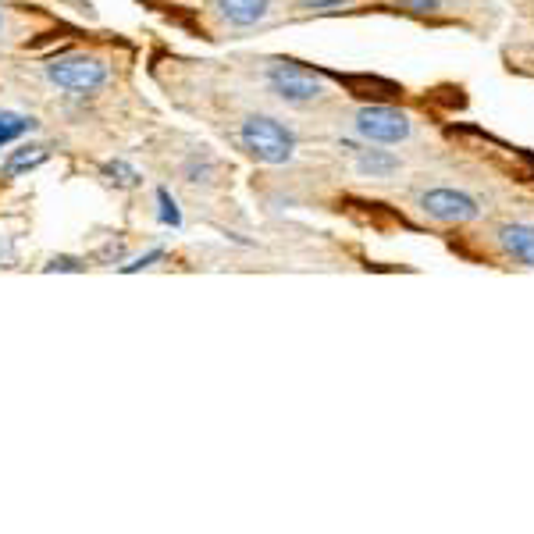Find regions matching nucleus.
I'll use <instances>...</instances> for the list:
<instances>
[{
	"instance_id": "nucleus-1",
	"label": "nucleus",
	"mask_w": 534,
	"mask_h": 534,
	"mask_svg": "<svg viewBox=\"0 0 534 534\" xmlns=\"http://www.w3.org/2000/svg\"><path fill=\"white\" fill-rule=\"evenodd\" d=\"M239 139H243L246 150L264 164H285V161H292V154H296V139H292V132L285 129L282 122H275V118H267V114H253V118H246L243 129H239Z\"/></svg>"
},
{
	"instance_id": "nucleus-2",
	"label": "nucleus",
	"mask_w": 534,
	"mask_h": 534,
	"mask_svg": "<svg viewBox=\"0 0 534 534\" xmlns=\"http://www.w3.org/2000/svg\"><path fill=\"white\" fill-rule=\"evenodd\" d=\"M47 79L57 89H68V93H93L107 82V65L100 57L89 54H68V57H54L47 65Z\"/></svg>"
},
{
	"instance_id": "nucleus-3",
	"label": "nucleus",
	"mask_w": 534,
	"mask_h": 534,
	"mask_svg": "<svg viewBox=\"0 0 534 534\" xmlns=\"http://www.w3.org/2000/svg\"><path fill=\"white\" fill-rule=\"evenodd\" d=\"M267 82H271V89L292 107H310V104H317V100H324V93H328L324 82L300 65H275L267 72Z\"/></svg>"
},
{
	"instance_id": "nucleus-4",
	"label": "nucleus",
	"mask_w": 534,
	"mask_h": 534,
	"mask_svg": "<svg viewBox=\"0 0 534 534\" xmlns=\"http://www.w3.org/2000/svg\"><path fill=\"white\" fill-rule=\"evenodd\" d=\"M356 132L364 139H371V143H403V139H410L413 122L406 111L374 104V107H360V114H356Z\"/></svg>"
},
{
	"instance_id": "nucleus-5",
	"label": "nucleus",
	"mask_w": 534,
	"mask_h": 534,
	"mask_svg": "<svg viewBox=\"0 0 534 534\" xmlns=\"http://www.w3.org/2000/svg\"><path fill=\"white\" fill-rule=\"evenodd\" d=\"M417 203L431 221H442V225H463V221H474L481 214L478 200L460 193V189H428Z\"/></svg>"
},
{
	"instance_id": "nucleus-6",
	"label": "nucleus",
	"mask_w": 534,
	"mask_h": 534,
	"mask_svg": "<svg viewBox=\"0 0 534 534\" xmlns=\"http://www.w3.org/2000/svg\"><path fill=\"white\" fill-rule=\"evenodd\" d=\"M495 239H499V246H502L506 253H510V257L517 260V264L534 267V228H531V225H520V221H506V225H499Z\"/></svg>"
},
{
	"instance_id": "nucleus-7",
	"label": "nucleus",
	"mask_w": 534,
	"mask_h": 534,
	"mask_svg": "<svg viewBox=\"0 0 534 534\" xmlns=\"http://www.w3.org/2000/svg\"><path fill=\"white\" fill-rule=\"evenodd\" d=\"M218 15L228 25H239V29H250V25L264 22L267 11H271V0H214Z\"/></svg>"
},
{
	"instance_id": "nucleus-8",
	"label": "nucleus",
	"mask_w": 534,
	"mask_h": 534,
	"mask_svg": "<svg viewBox=\"0 0 534 534\" xmlns=\"http://www.w3.org/2000/svg\"><path fill=\"white\" fill-rule=\"evenodd\" d=\"M47 157H50L47 146H18L15 154L4 161V178H18V175H25V171L40 168Z\"/></svg>"
},
{
	"instance_id": "nucleus-9",
	"label": "nucleus",
	"mask_w": 534,
	"mask_h": 534,
	"mask_svg": "<svg viewBox=\"0 0 534 534\" xmlns=\"http://www.w3.org/2000/svg\"><path fill=\"white\" fill-rule=\"evenodd\" d=\"M356 168L364 171V175H371V178H385V175H392V171L399 168V161H396V157H389V154H378V150H364V154H360V161H356Z\"/></svg>"
},
{
	"instance_id": "nucleus-10",
	"label": "nucleus",
	"mask_w": 534,
	"mask_h": 534,
	"mask_svg": "<svg viewBox=\"0 0 534 534\" xmlns=\"http://www.w3.org/2000/svg\"><path fill=\"white\" fill-rule=\"evenodd\" d=\"M33 118H25V114H15V111H0V146L15 143L18 136H25V132L33 129Z\"/></svg>"
},
{
	"instance_id": "nucleus-11",
	"label": "nucleus",
	"mask_w": 534,
	"mask_h": 534,
	"mask_svg": "<svg viewBox=\"0 0 534 534\" xmlns=\"http://www.w3.org/2000/svg\"><path fill=\"white\" fill-rule=\"evenodd\" d=\"M104 175L111 178L114 186H122V189H136L139 182H143V175H139V171L132 168V164H125V161H107Z\"/></svg>"
},
{
	"instance_id": "nucleus-12",
	"label": "nucleus",
	"mask_w": 534,
	"mask_h": 534,
	"mask_svg": "<svg viewBox=\"0 0 534 534\" xmlns=\"http://www.w3.org/2000/svg\"><path fill=\"white\" fill-rule=\"evenodd\" d=\"M157 200H161V221L164 225H171V228L182 225V214H178V207H175V200H171L168 189H157Z\"/></svg>"
},
{
	"instance_id": "nucleus-13",
	"label": "nucleus",
	"mask_w": 534,
	"mask_h": 534,
	"mask_svg": "<svg viewBox=\"0 0 534 534\" xmlns=\"http://www.w3.org/2000/svg\"><path fill=\"white\" fill-rule=\"evenodd\" d=\"M392 4H399L406 11H417V15H431V11L442 8V0H392Z\"/></svg>"
},
{
	"instance_id": "nucleus-14",
	"label": "nucleus",
	"mask_w": 534,
	"mask_h": 534,
	"mask_svg": "<svg viewBox=\"0 0 534 534\" xmlns=\"http://www.w3.org/2000/svg\"><path fill=\"white\" fill-rule=\"evenodd\" d=\"M161 246H154V250H150V253H143V257H136V260H132V264H125L122 267V271H125V275H132V271H139V267H146V264H154V260H161Z\"/></svg>"
},
{
	"instance_id": "nucleus-15",
	"label": "nucleus",
	"mask_w": 534,
	"mask_h": 534,
	"mask_svg": "<svg viewBox=\"0 0 534 534\" xmlns=\"http://www.w3.org/2000/svg\"><path fill=\"white\" fill-rule=\"evenodd\" d=\"M296 4L307 11H328V8H342V4H349V0H296Z\"/></svg>"
},
{
	"instance_id": "nucleus-16",
	"label": "nucleus",
	"mask_w": 534,
	"mask_h": 534,
	"mask_svg": "<svg viewBox=\"0 0 534 534\" xmlns=\"http://www.w3.org/2000/svg\"><path fill=\"white\" fill-rule=\"evenodd\" d=\"M47 271H82V260H75V257H54L47 264Z\"/></svg>"
}]
</instances>
